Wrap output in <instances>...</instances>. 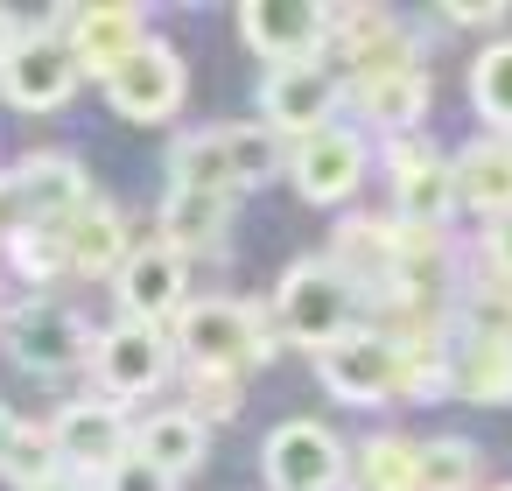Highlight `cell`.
Segmentation results:
<instances>
[{
    "instance_id": "29",
    "label": "cell",
    "mask_w": 512,
    "mask_h": 491,
    "mask_svg": "<svg viewBox=\"0 0 512 491\" xmlns=\"http://www.w3.org/2000/svg\"><path fill=\"white\" fill-rule=\"evenodd\" d=\"M0 477H15L22 491H36V484L57 477V449H50L43 421H15V442H8V456H0Z\"/></svg>"
},
{
    "instance_id": "19",
    "label": "cell",
    "mask_w": 512,
    "mask_h": 491,
    "mask_svg": "<svg viewBox=\"0 0 512 491\" xmlns=\"http://www.w3.org/2000/svg\"><path fill=\"white\" fill-rule=\"evenodd\" d=\"M449 197H456L463 211H477L484 225L505 218V211H512V141H505V134L470 141V148L449 162Z\"/></svg>"
},
{
    "instance_id": "5",
    "label": "cell",
    "mask_w": 512,
    "mask_h": 491,
    "mask_svg": "<svg viewBox=\"0 0 512 491\" xmlns=\"http://www.w3.org/2000/svg\"><path fill=\"white\" fill-rule=\"evenodd\" d=\"M316 379L344 407H379V400L400 393V351H393L386 330H344L337 344L316 351Z\"/></svg>"
},
{
    "instance_id": "31",
    "label": "cell",
    "mask_w": 512,
    "mask_h": 491,
    "mask_svg": "<svg viewBox=\"0 0 512 491\" xmlns=\"http://www.w3.org/2000/svg\"><path fill=\"white\" fill-rule=\"evenodd\" d=\"M99 491H176V477H162L148 456H134V449H127V456L99 477Z\"/></svg>"
},
{
    "instance_id": "6",
    "label": "cell",
    "mask_w": 512,
    "mask_h": 491,
    "mask_svg": "<svg viewBox=\"0 0 512 491\" xmlns=\"http://www.w3.org/2000/svg\"><path fill=\"white\" fill-rule=\"evenodd\" d=\"M169 337L155 330V323H113L106 337H92V358H85V372L99 379V400H141V393H155L162 386V372H169Z\"/></svg>"
},
{
    "instance_id": "28",
    "label": "cell",
    "mask_w": 512,
    "mask_h": 491,
    "mask_svg": "<svg viewBox=\"0 0 512 491\" xmlns=\"http://www.w3.org/2000/svg\"><path fill=\"white\" fill-rule=\"evenodd\" d=\"M358 491H421L414 484V442L407 435H372L358 449Z\"/></svg>"
},
{
    "instance_id": "4",
    "label": "cell",
    "mask_w": 512,
    "mask_h": 491,
    "mask_svg": "<svg viewBox=\"0 0 512 491\" xmlns=\"http://www.w3.org/2000/svg\"><path fill=\"white\" fill-rule=\"evenodd\" d=\"M0 351H8L22 372H36V379H57V372H78L92 358V330H85L78 309L15 302V309H0Z\"/></svg>"
},
{
    "instance_id": "38",
    "label": "cell",
    "mask_w": 512,
    "mask_h": 491,
    "mask_svg": "<svg viewBox=\"0 0 512 491\" xmlns=\"http://www.w3.org/2000/svg\"><path fill=\"white\" fill-rule=\"evenodd\" d=\"M498 491H512V484H498Z\"/></svg>"
},
{
    "instance_id": "21",
    "label": "cell",
    "mask_w": 512,
    "mask_h": 491,
    "mask_svg": "<svg viewBox=\"0 0 512 491\" xmlns=\"http://www.w3.org/2000/svg\"><path fill=\"white\" fill-rule=\"evenodd\" d=\"M64 260H71V274H113L120 260H127V218L106 204V197H92L64 232Z\"/></svg>"
},
{
    "instance_id": "30",
    "label": "cell",
    "mask_w": 512,
    "mask_h": 491,
    "mask_svg": "<svg viewBox=\"0 0 512 491\" xmlns=\"http://www.w3.org/2000/svg\"><path fill=\"white\" fill-rule=\"evenodd\" d=\"M8 253H15V274H22V281H57V274H71L64 239L43 232V225H15V232H8Z\"/></svg>"
},
{
    "instance_id": "3",
    "label": "cell",
    "mask_w": 512,
    "mask_h": 491,
    "mask_svg": "<svg viewBox=\"0 0 512 491\" xmlns=\"http://www.w3.org/2000/svg\"><path fill=\"white\" fill-rule=\"evenodd\" d=\"M92 204V183L71 155H22L8 176H0V239L15 225H43V232H64L78 211Z\"/></svg>"
},
{
    "instance_id": "11",
    "label": "cell",
    "mask_w": 512,
    "mask_h": 491,
    "mask_svg": "<svg viewBox=\"0 0 512 491\" xmlns=\"http://www.w3.org/2000/svg\"><path fill=\"white\" fill-rule=\"evenodd\" d=\"M337 99H344V85H337V71H330L323 57H309V64H274L267 85H260V127L302 141V134L330 127Z\"/></svg>"
},
{
    "instance_id": "22",
    "label": "cell",
    "mask_w": 512,
    "mask_h": 491,
    "mask_svg": "<svg viewBox=\"0 0 512 491\" xmlns=\"http://www.w3.org/2000/svg\"><path fill=\"white\" fill-rule=\"evenodd\" d=\"M134 456H148L162 477H190L204 463V421L190 407H162L134 428Z\"/></svg>"
},
{
    "instance_id": "8",
    "label": "cell",
    "mask_w": 512,
    "mask_h": 491,
    "mask_svg": "<svg viewBox=\"0 0 512 491\" xmlns=\"http://www.w3.org/2000/svg\"><path fill=\"white\" fill-rule=\"evenodd\" d=\"M365 134L358 127H316V134H302L295 141V155H288V176H295V190H302V204H351L358 197V183H365Z\"/></svg>"
},
{
    "instance_id": "14",
    "label": "cell",
    "mask_w": 512,
    "mask_h": 491,
    "mask_svg": "<svg viewBox=\"0 0 512 491\" xmlns=\"http://www.w3.org/2000/svg\"><path fill=\"white\" fill-rule=\"evenodd\" d=\"M57 36L78 64V78H106L134 43H148V8H127V0H113V8H57Z\"/></svg>"
},
{
    "instance_id": "27",
    "label": "cell",
    "mask_w": 512,
    "mask_h": 491,
    "mask_svg": "<svg viewBox=\"0 0 512 491\" xmlns=\"http://www.w3.org/2000/svg\"><path fill=\"white\" fill-rule=\"evenodd\" d=\"M218 141H225L232 190H260V183H274V169H281V141H274L260 120H246V127H218Z\"/></svg>"
},
{
    "instance_id": "20",
    "label": "cell",
    "mask_w": 512,
    "mask_h": 491,
    "mask_svg": "<svg viewBox=\"0 0 512 491\" xmlns=\"http://www.w3.org/2000/svg\"><path fill=\"white\" fill-rule=\"evenodd\" d=\"M225 225H232V190H169L155 239L183 260H204V253L225 246Z\"/></svg>"
},
{
    "instance_id": "32",
    "label": "cell",
    "mask_w": 512,
    "mask_h": 491,
    "mask_svg": "<svg viewBox=\"0 0 512 491\" xmlns=\"http://www.w3.org/2000/svg\"><path fill=\"white\" fill-rule=\"evenodd\" d=\"M190 379H197V400H190L197 421H211V414L232 421V414H239V379H211V372H190Z\"/></svg>"
},
{
    "instance_id": "10",
    "label": "cell",
    "mask_w": 512,
    "mask_h": 491,
    "mask_svg": "<svg viewBox=\"0 0 512 491\" xmlns=\"http://www.w3.org/2000/svg\"><path fill=\"white\" fill-rule=\"evenodd\" d=\"M337 29V8H323V0H246L239 8V36L274 64H309Z\"/></svg>"
},
{
    "instance_id": "12",
    "label": "cell",
    "mask_w": 512,
    "mask_h": 491,
    "mask_svg": "<svg viewBox=\"0 0 512 491\" xmlns=\"http://www.w3.org/2000/svg\"><path fill=\"white\" fill-rule=\"evenodd\" d=\"M267 491H337L344 484V442L323 421H281L260 449Z\"/></svg>"
},
{
    "instance_id": "1",
    "label": "cell",
    "mask_w": 512,
    "mask_h": 491,
    "mask_svg": "<svg viewBox=\"0 0 512 491\" xmlns=\"http://www.w3.org/2000/svg\"><path fill=\"white\" fill-rule=\"evenodd\" d=\"M169 351L190 358V372L211 379H246L260 358H274V316L267 302H239V295H204L176 309Z\"/></svg>"
},
{
    "instance_id": "25",
    "label": "cell",
    "mask_w": 512,
    "mask_h": 491,
    "mask_svg": "<svg viewBox=\"0 0 512 491\" xmlns=\"http://www.w3.org/2000/svg\"><path fill=\"white\" fill-rule=\"evenodd\" d=\"M169 190H232L218 127H197V134H183V141L169 148Z\"/></svg>"
},
{
    "instance_id": "36",
    "label": "cell",
    "mask_w": 512,
    "mask_h": 491,
    "mask_svg": "<svg viewBox=\"0 0 512 491\" xmlns=\"http://www.w3.org/2000/svg\"><path fill=\"white\" fill-rule=\"evenodd\" d=\"M8 442H15V407L0 400V456H8Z\"/></svg>"
},
{
    "instance_id": "15",
    "label": "cell",
    "mask_w": 512,
    "mask_h": 491,
    "mask_svg": "<svg viewBox=\"0 0 512 491\" xmlns=\"http://www.w3.org/2000/svg\"><path fill=\"white\" fill-rule=\"evenodd\" d=\"M113 288H120L127 323H162V316H176V309L190 302V260L155 239V246L127 253V260L113 267Z\"/></svg>"
},
{
    "instance_id": "9",
    "label": "cell",
    "mask_w": 512,
    "mask_h": 491,
    "mask_svg": "<svg viewBox=\"0 0 512 491\" xmlns=\"http://www.w3.org/2000/svg\"><path fill=\"white\" fill-rule=\"evenodd\" d=\"M0 92H8L22 113H57V106H71L78 64H71L64 36H57V29H22L15 50L0 57Z\"/></svg>"
},
{
    "instance_id": "2",
    "label": "cell",
    "mask_w": 512,
    "mask_h": 491,
    "mask_svg": "<svg viewBox=\"0 0 512 491\" xmlns=\"http://www.w3.org/2000/svg\"><path fill=\"white\" fill-rule=\"evenodd\" d=\"M274 330H281L288 344H302V351L337 344L344 330H358V295H351V281H344L323 253L295 260V267L281 274V288H274Z\"/></svg>"
},
{
    "instance_id": "13",
    "label": "cell",
    "mask_w": 512,
    "mask_h": 491,
    "mask_svg": "<svg viewBox=\"0 0 512 491\" xmlns=\"http://www.w3.org/2000/svg\"><path fill=\"white\" fill-rule=\"evenodd\" d=\"M50 449H57V470H85V477H106L127 449H134V428L113 400H71L57 407L50 421Z\"/></svg>"
},
{
    "instance_id": "18",
    "label": "cell",
    "mask_w": 512,
    "mask_h": 491,
    "mask_svg": "<svg viewBox=\"0 0 512 491\" xmlns=\"http://www.w3.org/2000/svg\"><path fill=\"white\" fill-rule=\"evenodd\" d=\"M386 169H393V197H400V225H421V232H442V218H449V162L435 155V148H421L414 134L407 141H393L386 148Z\"/></svg>"
},
{
    "instance_id": "33",
    "label": "cell",
    "mask_w": 512,
    "mask_h": 491,
    "mask_svg": "<svg viewBox=\"0 0 512 491\" xmlns=\"http://www.w3.org/2000/svg\"><path fill=\"white\" fill-rule=\"evenodd\" d=\"M442 22H463V29H505L512 8H505V0H449Z\"/></svg>"
},
{
    "instance_id": "16",
    "label": "cell",
    "mask_w": 512,
    "mask_h": 491,
    "mask_svg": "<svg viewBox=\"0 0 512 491\" xmlns=\"http://www.w3.org/2000/svg\"><path fill=\"white\" fill-rule=\"evenodd\" d=\"M323 260L351 281L358 302H365V295L386 302V295H393V274H400V225H386V218H344Z\"/></svg>"
},
{
    "instance_id": "37",
    "label": "cell",
    "mask_w": 512,
    "mask_h": 491,
    "mask_svg": "<svg viewBox=\"0 0 512 491\" xmlns=\"http://www.w3.org/2000/svg\"><path fill=\"white\" fill-rule=\"evenodd\" d=\"M36 491H92V484H78V477H50V484H36Z\"/></svg>"
},
{
    "instance_id": "34",
    "label": "cell",
    "mask_w": 512,
    "mask_h": 491,
    "mask_svg": "<svg viewBox=\"0 0 512 491\" xmlns=\"http://www.w3.org/2000/svg\"><path fill=\"white\" fill-rule=\"evenodd\" d=\"M484 267H491L498 281H512V211L484 225Z\"/></svg>"
},
{
    "instance_id": "26",
    "label": "cell",
    "mask_w": 512,
    "mask_h": 491,
    "mask_svg": "<svg viewBox=\"0 0 512 491\" xmlns=\"http://www.w3.org/2000/svg\"><path fill=\"white\" fill-rule=\"evenodd\" d=\"M470 106L484 113L491 134H512V36H498V43L470 64Z\"/></svg>"
},
{
    "instance_id": "35",
    "label": "cell",
    "mask_w": 512,
    "mask_h": 491,
    "mask_svg": "<svg viewBox=\"0 0 512 491\" xmlns=\"http://www.w3.org/2000/svg\"><path fill=\"white\" fill-rule=\"evenodd\" d=\"M15 36H22V22H15L8 8H0V57H8V50H15Z\"/></svg>"
},
{
    "instance_id": "17",
    "label": "cell",
    "mask_w": 512,
    "mask_h": 491,
    "mask_svg": "<svg viewBox=\"0 0 512 491\" xmlns=\"http://www.w3.org/2000/svg\"><path fill=\"white\" fill-rule=\"evenodd\" d=\"M449 393L470 407L512 400V330H449Z\"/></svg>"
},
{
    "instance_id": "24",
    "label": "cell",
    "mask_w": 512,
    "mask_h": 491,
    "mask_svg": "<svg viewBox=\"0 0 512 491\" xmlns=\"http://www.w3.org/2000/svg\"><path fill=\"white\" fill-rule=\"evenodd\" d=\"M477 470H484V456H477V442H463V435H428V442H414V484H421V491H477Z\"/></svg>"
},
{
    "instance_id": "7",
    "label": "cell",
    "mask_w": 512,
    "mask_h": 491,
    "mask_svg": "<svg viewBox=\"0 0 512 491\" xmlns=\"http://www.w3.org/2000/svg\"><path fill=\"white\" fill-rule=\"evenodd\" d=\"M183 57L162 43V36H148V43H134L113 71H106V99H113V113H127V120H141V127H155V120H169L176 106H183Z\"/></svg>"
},
{
    "instance_id": "23",
    "label": "cell",
    "mask_w": 512,
    "mask_h": 491,
    "mask_svg": "<svg viewBox=\"0 0 512 491\" xmlns=\"http://www.w3.org/2000/svg\"><path fill=\"white\" fill-rule=\"evenodd\" d=\"M358 106H365V120L372 127H386V134H414L421 127V113H428V71H393V78H372V85H344Z\"/></svg>"
}]
</instances>
